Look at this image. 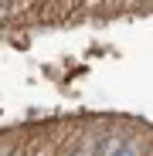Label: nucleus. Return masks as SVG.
I'll return each instance as SVG.
<instances>
[{"mask_svg": "<svg viewBox=\"0 0 153 156\" xmlns=\"http://www.w3.org/2000/svg\"><path fill=\"white\" fill-rule=\"evenodd\" d=\"M75 156H92V149H82V153H75Z\"/></svg>", "mask_w": 153, "mask_h": 156, "instance_id": "2", "label": "nucleus"}, {"mask_svg": "<svg viewBox=\"0 0 153 156\" xmlns=\"http://www.w3.org/2000/svg\"><path fill=\"white\" fill-rule=\"evenodd\" d=\"M109 156H140V149H136V143H122V146H116Z\"/></svg>", "mask_w": 153, "mask_h": 156, "instance_id": "1", "label": "nucleus"}]
</instances>
